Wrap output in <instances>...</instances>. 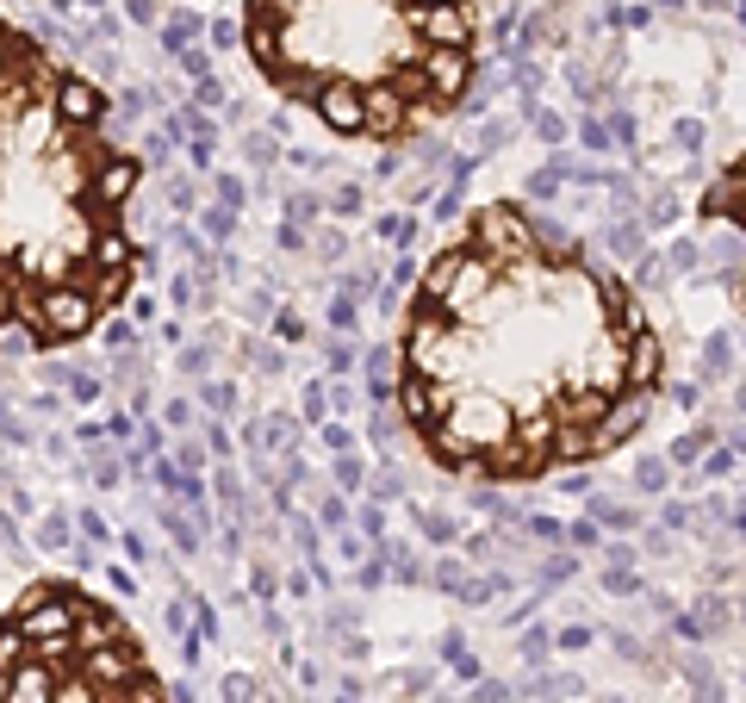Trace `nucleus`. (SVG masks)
Returning a JSON list of instances; mask_svg holds the SVG:
<instances>
[{
  "label": "nucleus",
  "instance_id": "c85d7f7f",
  "mask_svg": "<svg viewBox=\"0 0 746 703\" xmlns=\"http://www.w3.org/2000/svg\"><path fill=\"white\" fill-rule=\"evenodd\" d=\"M429 212H436V218H461V187H448V193H442V200L429 206Z\"/></svg>",
  "mask_w": 746,
  "mask_h": 703
},
{
  "label": "nucleus",
  "instance_id": "ea45409f",
  "mask_svg": "<svg viewBox=\"0 0 746 703\" xmlns=\"http://www.w3.org/2000/svg\"><path fill=\"white\" fill-rule=\"evenodd\" d=\"M697 7H709V13H728V7H734V0H697Z\"/></svg>",
  "mask_w": 746,
  "mask_h": 703
},
{
  "label": "nucleus",
  "instance_id": "0eeeda50",
  "mask_svg": "<svg viewBox=\"0 0 746 703\" xmlns=\"http://www.w3.org/2000/svg\"><path fill=\"white\" fill-rule=\"evenodd\" d=\"M715 442H722V430H715V424H697V430H684V436L672 442V455H666V461H672V467H697Z\"/></svg>",
  "mask_w": 746,
  "mask_h": 703
},
{
  "label": "nucleus",
  "instance_id": "473e14b6",
  "mask_svg": "<svg viewBox=\"0 0 746 703\" xmlns=\"http://www.w3.org/2000/svg\"><path fill=\"white\" fill-rule=\"evenodd\" d=\"M361 529H367V536H380V529H386V517H380V504H367V511H361Z\"/></svg>",
  "mask_w": 746,
  "mask_h": 703
},
{
  "label": "nucleus",
  "instance_id": "9b49d317",
  "mask_svg": "<svg viewBox=\"0 0 746 703\" xmlns=\"http://www.w3.org/2000/svg\"><path fill=\"white\" fill-rule=\"evenodd\" d=\"M659 256H666L672 274H703V243L697 237H678L672 249H659Z\"/></svg>",
  "mask_w": 746,
  "mask_h": 703
},
{
  "label": "nucleus",
  "instance_id": "dca6fc26",
  "mask_svg": "<svg viewBox=\"0 0 746 703\" xmlns=\"http://www.w3.org/2000/svg\"><path fill=\"white\" fill-rule=\"evenodd\" d=\"M579 144L591 150V156H610L616 144H610V125L604 119H579Z\"/></svg>",
  "mask_w": 746,
  "mask_h": 703
},
{
  "label": "nucleus",
  "instance_id": "412c9836",
  "mask_svg": "<svg viewBox=\"0 0 746 703\" xmlns=\"http://www.w3.org/2000/svg\"><path fill=\"white\" fill-rule=\"evenodd\" d=\"M610 144H622V150H635V112H610Z\"/></svg>",
  "mask_w": 746,
  "mask_h": 703
},
{
  "label": "nucleus",
  "instance_id": "f3484780",
  "mask_svg": "<svg viewBox=\"0 0 746 703\" xmlns=\"http://www.w3.org/2000/svg\"><path fill=\"white\" fill-rule=\"evenodd\" d=\"M604 592L610 598H641V579L628 573V567H604Z\"/></svg>",
  "mask_w": 746,
  "mask_h": 703
},
{
  "label": "nucleus",
  "instance_id": "72a5a7b5",
  "mask_svg": "<svg viewBox=\"0 0 746 703\" xmlns=\"http://www.w3.org/2000/svg\"><path fill=\"white\" fill-rule=\"evenodd\" d=\"M504 697H510V685H479L473 691V703H504Z\"/></svg>",
  "mask_w": 746,
  "mask_h": 703
},
{
  "label": "nucleus",
  "instance_id": "c756f323",
  "mask_svg": "<svg viewBox=\"0 0 746 703\" xmlns=\"http://www.w3.org/2000/svg\"><path fill=\"white\" fill-rule=\"evenodd\" d=\"M330 324H336V330H355V299H336V305H330Z\"/></svg>",
  "mask_w": 746,
  "mask_h": 703
},
{
  "label": "nucleus",
  "instance_id": "393cba45",
  "mask_svg": "<svg viewBox=\"0 0 746 703\" xmlns=\"http://www.w3.org/2000/svg\"><path fill=\"white\" fill-rule=\"evenodd\" d=\"M672 144H678V150H703V125H697V119H678V125H672Z\"/></svg>",
  "mask_w": 746,
  "mask_h": 703
},
{
  "label": "nucleus",
  "instance_id": "f257e3e1",
  "mask_svg": "<svg viewBox=\"0 0 746 703\" xmlns=\"http://www.w3.org/2000/svg\"><path fill=\"white\" fill-rule=\"evenodd\" d=\"M659 392L666 336L635 280L535 206H479L405 293L392 405L436 473L535 486L597 467Z\"/></svg>",
  "mask_w": 746,
  "mask_h": 703
},
{
  "label": "nucleus",
  "instance_id": "2f4dec72",
  "mask_svg": "<svg viewBox=\"0 0 746 703\" xmlns=\"http://www.w3.org/2000/svg\"><path fill=\"white\" fill-rule=\"evenodd\" d=\"M336 212L355 218V212H361V187H342V193H336Z\"/></svg>",
  "mask_w": 746,
  "mask_h": 703
},
{
  "label": "nucleus",
  "instance_id": "423d86ee",
  "mask_svg": "<svg viewBox=\"0 0 746 703\" xmlns=\"http://www.w3.org/2000/svg\"><path fill=\"white\" fill-rule=\"evenodd\" d=\"M604 249L616 262H641L647 256V231H641V218H616L610 231H604Z\"/></svg>",
  "mask_w": 746,
  "mask_h": 703
},
{
  "label": "nucleus",
  "instance_id": "f03ea898",
  "mask_svg": "<svg viewBox=\"0 0 746 703\" xmlns=\"http://www.w3.org/2000/svg\"><path fill=\"white\" fill-rule=\"evenodd\" d=\"M137 175L112 100L0 19V343L69 349L131 299Z\"/></svg>",
  "mask_w": 746,
  "mask_h": 703
},
{
  "label": "nucleus",
  "instance_id": "6e6552de",
  "mask_svg": "<svg viewBox=\"0 0 746 703\" xmlns=\"http://www.w3.org/2000/svg\"><path fill=\"white\" fill-rule=\"evenodd\" d=\"M591 523H597V529H622V536H635V529H641V511H628V504H616V498H591Z\"/></svg>",
  "mask_w": 746,
  "mask_h": 703
},
{
  "label": "nucleus",
  "instance_id": "bb28decb",
  "mask_svg": "<svg viewBox=\"0 0 746 703\" xmlns=\"http://www.w3.org/2000/svg\"><path fill=\"white\" fill-rule=\"evenodd\" d=\"M703 473H709V480H722V473H734V455H728V448H722V442H715V455L703 461Z\"/></svg>",
  "mask_w": 746,
  "mask_h": 703
},
{
  "label": "nucleus",
  "instance_id": "58836bf2",
  "mask_svg": "<svg viewBox=\"0 0 746 703\" xmlns=\"http://www.w3.org/2000/svg\"><path fill=\"white\" fill-rule=\"evenodd\" d=\"M728 523H734L740 536H746V498H740V511H728Z\"/></svg>",
  "mask_w": 746,
  "mask_h": 703
},
{
  "label": "nucleus",
  "instance_id": "5701e85b",
  "mask_svg": "<svg viewBox=\"0 0 746 703\" xmlns=\"http://www.w3.org/2000/svg\"><path fill=\"white\" fill-rule=\"evenodd\" d=\"M361 480H367V467H361L355 455H336V486H342V492H355Z\"/></svg>",
  "mask_w": 746,
  "mask_h": 703
},
{
  "label": "nucleus",
  "instance_id": "a878e982",
  "mask_svg": "<svg viewBox=\"0 0 746 703\" xmlns=\"http://www.w3.org/2000/svg\"><path fill=\"white\" fill-rule=\"evenodd\" d=\"M697 399H703L697 380H672V405H678V411H697Z\"/></svg>",
  "mask_w": 746,
  "mask_h": 703
},
{
  "label": "nucleus",
  "instance_id": "ddd939ff",
  "mask_svg": "<svg viewBox=\"0 0 746 703\" xmlns=\"http://www.w3.org/2000/svg\"><path fill=\"white\" fill-rule=\"evenodd\" d=\"M367 436L380 442V448H392L398 436H405V424H398V405H373V417H367Z\"/></svg>",
  "mask_w": 746,
  "mask_h": 703
},
{
  "label": "nucleus",
  "instance_id": "e433bc0d",
  "mask_svg": "<svg viewBox=\"0 0 746 703\" xmlns=\"http://www.w3.org/2000/svg\"><path fill=\"white\" fill-rule=\"evenodd\" d=\"M373 498H398V473H380V480H373Z\"/></svg>",
  "mask_w": 746,
  "mask_h": 703
},
{
  "label": "nucleus",
  "instance_id": "4be33fe9",
  "mask_svg": "<svg viewBox=\"0 0 746 703\" xmlns=\"http://www.w3.org/2000/svg\"><path fill=\"white\" fill-rule=\"evenodd\" d=\"M566 548H604V529L597 523H566Z\"/></svg>",
  "mask_w": 746,
  "mask_h": 703
},
{
  "label": "nucleus",
  "instance_id": "cd10ccee",
  "mask_svg": "<svg viewBox=\"0 0 746 703\" xmlns=\"http://www.w3.org/2000/svg\"><path fill=\"white\" fill-rule=\"evenodd\" d=\"M429 193H436V181H429V175H411V187H405V200H411V206H429Z\"/></svg>",
  "mask_w": 746,
  "mask_h": 703
},
{
  "label": "nucleus",
  "instance_id": "6ab92c4d",
  "mask_svg": "<svg viewBox=\"0 0 746 703\" xmlns=\"http://www.w3.org/2000/svg\"><path fill=\"white\" fill-rule=\"evenodd\" d=\"M560 187H566V181L554 175V168H535V175L523 181V193H529V200H554V193H560Z\"/></svg>",
  "mask_w": 746,
  "mask_h": 703
},
{
  "label": "nucleus",
  "instance_id": "7ed1b4c3",
  "mask_svg": "<svg viewBox=\"0 0 746 703\" xmlns=\"http://www.w3.org/2000/svg\"><path fill=\"white\" fill-rule=\"evenodd\" d=\"M237 38L280 100L336 137L411 144L479 81V0H243Z\"/></svg>",
  "mask_w": 746,
  "mask_h": 703
},
{
  "label": "nucleus",
  "instance_id": "a19ab883",
  "mask_svg": "<svg viewBox=\"0 0 746 703\" xmlns=\"http://www.w3.org/2000/svg\"><path fill=\"white\" fill-rule=\"evenodd\" d=\"M734 19H740V25H746V0H734Z\"/></svg>",
  "mask_w": 746,
  "mask_h": 703
},
{
  "label": "nucleus",
  "instance_id": "b1692460",
  "mask_svg": "<svg viewBox=\"0 0 746 703\" xmlns=\"http://www.w3.org/2000/svg\"><path fill=\"white\" fill-rule=\"evenodd\" d=\"M554 648H560V654H579V648H591V629H585V623L560 629V635H554Z\"/></svg>",
  "mask_w": 746,
  "mask_h": 703
},
{
  "label": "nucleus",
  "instance_id": "4c0bfd02",
  "mask_svg": "<svg viewBox=\"0 0 746 703\" xmlns=\"http://www.w3.org/2000/svg\"><path fill=\"white\" fill-rule=\"evenodd\" d=\"M734 411H746V374H734Z\"/></svg>",
  "mask_w": 746,
  "mask_h": 703
},
{
  "label": "nucleus",
  "instance_id": "39448f33",
  "mask_svg": "<svg viewBox=\"0 0 746 703\" xmlns=\"http://www.w3.org/2000/svg\"><path fill=\"white\" fill-rule=\"evenodd\" d=\"M734 374H740L734 336H728V330H715L709 343H703V386H715V380H734Z\"/></svg>",
  "mask_w": 746,
  "mask_h": 703
},
{
  "label": "nucleus",
  "instance_id": "f704fd0d",
  "mask_svg": "<svg viewBox=\"0 0 746 703\" xmlns=\"http://www.w3.org/2000/svg\"><path fill=\"white\" fill-rule=\"evenodd\" d=\"M722 448H728V455H746V424H734V430L722 436Z\"/></svg>",
  "mask_w": 746,
  "mask_h": 703
},
{
  "label": "nucleus",
  "instance_id": "9d476101",
  "mask_svg": "<svg viewBox=\"0 0 746 703\" xmlns=\"http://www.w3.org/2000/svg\"><path fill=\"white\" fill-rule=\"evenodd\" d=\"M666 486H672V461H666V455H647V461H635V492L659 498Z\"/></svg>",
  "mask_w": 746,
  "mask_h": 703
},
{
  "label": "nucleus",
  "instance_id": "f8f14e48",
  "mask_svg": "<svg viewBox=\"0 0 746 703\" xmlns=\"http://www.w3.org/2000/svg\"><path fill=\"white\" fill-rule=\"evenodd\" d=\"M510 131H516L510 119H485V125H479V137H473V162H485V156H498V150L510 144Z\"/></svg>",
  "mask_w": 746,
  "mask_h": 703
},
{
  "label": "nucleus",
  "instance_id": "7c9ffc66",
  "mask_svg": "<svg viewBox=\"0 0 746 703\" xmlns=\"http://www.w3.org/2000/svg\"><path fill=\"white\" fill-rule=\"evenodd\" d=\"M330 368L349 374V368H355V343H330Z\"/></svg>",
  "mask_w": 746,
  "mask_h": 703
},
{
  "label": "nucleus",
  "instance_id": "a211bd4d",
  "mask_svg": "<svg viewBox=\"0 0 746 703\" xmlns=\"http://www.w3.org/2000/svg\"><path fill=\"white\" fill-rule=\"evenodd\" d=\"M442 168H448V144H442V137H429V144L417 150V175H442Z\"/></svg>",
  "mask_w": 746,
  "mask_h": 703
},
{
  "label": "nucleus",
  "instance_id": "20e7f679",
  "mask_svg": "<svg viewBox=\"0 0 746 703\" xmlns=\"http://www.w3.org/2000/svg\"><path fill=\"white\" fill-rule=\"evenodd\" d=\"M0 703H175L137 629L75 579L0 604Z\"/></svg>",
  "mask_w": 746,
  "mask_h": 703
},
{
  "label": "nucleus",
  "instance_id": "aec40b11",
  "mask_svg": "<svg viewBox=\"0 0 746 703\" xmlns=\"http://www.w3.org/2000/svg\"><path fill=\"white\" fill-rule=\"evenodd\" d=\"M548 648H554L548 629H523V660H529V666H548Z\"/></svg>",
  "mask_w": 746,
  "mask_h": 703
},
{
  "label": "nucleus",
  "instance_id": "2eb2a0df",
  "mask_svg": "<svg viewBox=\"0 0 746 703\" xmlns=\"http://www.w3.org/2000/svg\"><path fill=\"white\" fill-rule=\"evenodd\" d=\"M529 125H535V137H541V144H548V150H560V144H566V119H560V112L535 106V112H529Z\"/></svg>",
  "mask_w": 746,
  "mask_h": 703
},
{
  "label": "nucleus",
  "instance_id": "c9c22d12",
  "mask_svg": "<svg viewBox=\"0 0 746 703\" xmlns=\"http://www.w3.org/2000/svg\"><path fill=\"white\" fill-rule=\"evenodd\" d=\"M324 442L336 448V455H349V430H342V424H330V430H324Z\"/></svg>",
  "mask_w": 746,
  "mask_h": 703
},
{
  "label": "nucleus",
  "instance_id": "4468645a",
  "mask_svg": "<svg viewBox=\"0 0 746 703\" xmlns=\"http://www.w3.org/2000/svg\"><path fill=\"white\" fill-rule=\"evenodd\" d=\"M429 579H436L442 592H454V598H461V592H467V560H461V554H442L436 567H429Z\"/></svg>",
  "mask_w": 746,
  "mask_h": 703
},
{
  "label": "nucleus",
  "instance_id": "1a4fd4ad",
  "mask_svg": "<svg viewBox=\"0 0 746 703\" xmlns=\"http://www.w3.org/2000/svg\"><path fill=\"white\" fill-rule=\"evenodd\" d=\"M417 529H423L436 548H454V542H461V523H454L448 511H429V504H417Z\"/></svg>",
  "mask_w": 746,
  "mask_h": 703
}]
</instances>
